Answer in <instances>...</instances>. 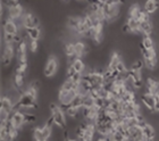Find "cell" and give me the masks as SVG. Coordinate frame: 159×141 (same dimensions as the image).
I'll list each match as a JSON object with an SVG mask.
<instances>
[{
	"instance_id": "18",
	"label": "cell",
	"mask_w": 159,
	"mask_h": 141,
	"mask_svg": "<svg viewBox=\"0 0 159 141\" xmlns=\"http://www.w3.org/2000/svg\"><path fill=\"white\" fill-rule=\"evenodd\" d=\"M0 109H3L6 110L7 113H11L15 110V102H13L10 97H6V96H2L1 98V101H0Z\"/></svg>"
},
{
	"instance_id": "2",
	"label": "cell",
	"mask_w": 159,
	"mask_h": 141,
	"mask_svg": "<svg viewBox=\"0 0 159 141\" xmlns=\"http://www.w3.org/2000/svg\"><path fill=\"white\" fill-rule=\"evenodd\" d=\"M50 112H51V118L53 120L55 125H57L60 129L66 128V116H65V112H64L61 107H59L56 104H50Z\"/></svg>"
},
{
	"instance_id": "4",
	"label": "cell",
	"mask_w": 159,
	"mask_h": 141,
	"mask_svg": "<svg viewBox=\"0 0 159 141\" xmlns=\"http://www.w3.org/2000/svg\"><path fill=\"white\" fill-rule=\"evenodd\" d=\"M79 95V90H70V91H67V90H64V89H59V92H58V99H59L60 106L63 108L66 109L68 106L72 105V102L76 96Z\"/></svg>"
},
{
	"instance_id": "45",
	"label": "cell",
	"mask_w": 159,
	"mask_h": 141,
	"mask_svg": "<svg viewBox=\"0 0 159 141\" xmlns=\"http://www.w3.org/2000/svg\"><path fill=\"white\" fill-rule=\"evenodd\" d=\"M47 141H48V140H47Z\"/></svg>"
},
{
	"instance_id": "32",
	"label": "cell",
	"mask_w": 159,
	"mask_h": 141,
	"mask_svg": "<svg viewBox=\"0 0 159 141\" xmlns=\"http://www.w3.org/2000/svg\"><path fill=\"white\" fill-rule=\"evenodd\" d=\"M141 47L146 48V49H155V42L153 40L151 39L150 35H146L142 39V43H141Z\"/></svg>"
},
{
	"instance_id": "44",
	"label": "cell",
	"mask_w": 159,
	"mask_h": 141,
	"mask_svg": "<svg viewBox=\"0 0 159 141\" xmlns=\"http://www.w3.org/2000/svg\"><path fill=\"white\" fill-rule=\"evenodd\" d=\"M81 1H86V2H91L92 0H81Z\"/></svg>"
},
{
	"instance_id": "34",
	"label": "cell",
	"mask_w": 159,
	"mask_h": 141,
	"mask_svg": "<svg viewBox=\"0 0 159 141\" xmlns=\"http://www.w3.org/2000/svg\"><path fill=\"white\" fill-rule=\"evenodd\" d=\"M110 137V141H126V137L123 134L122 132L117 131L115 129V131L109 135Z\"/></svg>"
},
{
	"instance_id": "8",
	"label": "cell",
	"mask_w": 159,
	"mask_h": 141,
	"mask_svg": "<svg viewBox=\"0 0 159 141\" xmlns=\"http://www.w3.org/2000/svg\"><path fill=\"white\" fill-rule=\"evenodd\" d=\"M15 51H16V48H14V45L5 43V47L2 49V55H1V60H2L3 66H8L11 63Z\"/></svg>"
},
{
	"instance_id": "43",
	"label": "cell",
	"mask_w": 159,
	"mask_h": 141,
	"mask_svg": "<svg viewBox=\"0 0 159 141\" xmlns=\"http://www.w3.org/2000/svg\"><path fill=\"white\" fill-rule=\"evenodd\" d=\"M64 141H79V140H77V139H72V138H68V137H66Z\"/></svg>"
},
{
	"instance_id": "6",
	"label": "cell",
	"mask_w": 159,
	"mask_h": 141,
	"mask_svg": "<svg viewBox=\"0 0 159 141\" xmlns=\"http://www.w3.org/2000/svg\"><path fill=\"white\" fill-rule=\"evenodd\" d=\"M125 79L132 83L135 89H141L143 85L142 76H141V71H135V69H129L125 74Z\"/></svg>"
},
{
	"instance_id": "37",
	"label": "cell",
	"mask_w": 159,
	"mask_h": 141,
	"mask_svg": "<svg viewBox=\"0 0 159 141\" xmlns=\"http://www.w3.org/2000/svg\"><path fill=\"white\" fill-rule=\"evenodd\" d=\"M1 3H2L5 7H7V8H10V7L18 5V3H20V0H2Z\"/></svg>"
},
{
	"instance_id": "30",
	"label": "cell",
	"mask_w": 159,
	"mask_h": 141,
	"mask_svg": "<svg viewBox=\"0 0 159 141\" xmlns=\"http://www.w3.org/2000/svg\"><path fill=\"white\" fill-rule=\"evenodd\" d=\"M81 110H82V108L74 107V106H68V107L65 109V113H66L70 118H76L80 113H81Z\"/></svg>"
},
{
	"instance_id": "13",
	"label": "cell",
	"mask_w": 159,
	"mask_h": 141,
	"mask_svg": "<svg viewBox=\"0 0 159 141\" xmlns=\"http://www.w3.org/2000/svg\"><path fill=\"white\" fill-rule=\"evenodd\" d=\"M16 55H17V64H27V55H26V43L22 41L16 45Z\"/></svg>"
},
{
	"instance_id": "40",
	"label": "cell",
	"mask_w": 159,
	"mask_h": 141,
	"mask_svg": "<svg viewBox=\"0 0 159 141\" xmlns=\"http://www.w3.org/2000/svg\"><path fill=\"white\" fill-rule=\"evenodd\" d=\"M14 140H15V137H14L11 133H9V132H8L3 138L0 139V141H14Z\"/></svg>"
},
{
	"instance_id": "15",
	"label": "cell",
	"mask_w": 159,
	"mask_h": 141,
	"mask_svg": "<svg viewBox=\"0 0 159 141\" xmlns=\"http://www.w3.org/2000/svg\"><path fill=\"white\" fill-rule=\"evenodd\" d=\"M141 101L147 109H149L150 112H156V98L153 95L150 93H143L141 96Z\"/></svg>"
},
{
	"instance_id": "12",
	"label": "cell",
	"mask_w": 159,
	"mask_h": 141,
	"mask_svg": "<svg viewBox=\"0 0 159 141\" xmlns=\"http://www.w3.org/2000/svg\"><path fill=\"white\" fill-rule=\"evenodd\" d=\"M22 24L25 29H31V27L39 26V18L34 16L32 13H25L22 16Z\"/></svg>"
},
{
	"instance_id": "7",
	"label": "cell",
	"mask_w": 159,
	"mask_h": 141,
	"mask_svg": "<svg viewBox=\"0 0 159 141\" xmlns=\"http://www.w3.org/2000/svg\"><path fill=\"white\" fill-rule=\"evenodd\" d=\"M57 71H58V59L55 56L49 57L46 66H44V69H43V74L47 78H52L57 73Z\"/></svg>"
},
{
	"instance_id": "17",
	"label": "cell",
	"mask_w": 159,
	"mask_h": 141,
	"mask_svg": "<svg viewBox=\"0 0 159 141\" xmlns=\"http://www.w3.org/2000/svg\"><path fill=\"white\" fill-rule=\"evenodd\" d=\"M24 12H23V7L20 3L16 5V6H13L8 8V18L9 20H13V21H16L18 18H22V16L24 15Z\"/></svg>"
},
{
	"instance_id": "36",
	"label": "cell",
	"mask_w": 159,
	"mask_h": 141,
	"mask_svg": "<svg viewBox=\"0 0 159 141\" xmlns=\"http://www.w3.org/2000/svg\"><path fill=\"white\" fill-rule=\"evenodd\" d=\"M143 66H144V62H143V60H141V59H136L135 62H133L132 66H131V69H135V71H141Z\"/></svg>"
},
{
	"instance_id": "25",
	"label": "cell",
	"mask_w": 159,
	"mask_h": 141,
	"mask_svg": "<svg viewBox=\"0 0 159 141\" xmlns=\"http://www.w3.org/2000/svg\"><path fill=\"white\" fill-rule=\"evenodd\" d=\"M25 31H26V34L30 40H35V41H38V40L40 39V36H41V31H40L39 26L31 27V29H25Z\"/></svg>"
},
{
	"instance_id": "3",
	"label": "cell",
	"mask_w": 159,
	"mask_h": 141,
	"mask_svg": "<svg viewBox=\"0 0 159 141\" xmlns=\"http://www.w3.org/2000/svg\"><path fill=\"white\" fill-rule=\"evenodd\" d=\"M82 80L86 81L91 87H92V90H98V89H101L105 84V78H103V74L100 72H90L86 73V74H83Z\"/></svg>"
},
{
	"instance_id": "42",
	"label": "cell",
	"mask_w": 159,
	"mask_h": 141,
	"mask_svg": "<svg viewBox=\"0 0 159 141\" xmlns=\"http://www.w3.org/2000/svg\"><path fill=\"white\" fill-rule=\"evenodd\" d=\"M155 98H156V112L159 113V93L155 96Z\"/></svg>"
},
{
	"instance_id": "29",
	"label": "cell",
	"mask_w": 159,
	"mask_h": 141,
	"mask_svg": "<svg viewBox=\"0 0 159 141\" xmlns=\"http://www.w3.org/2000/svg\"><path fill=\"white\" fill-rule=\"evenodd\" d=\"M72 66L76 69V72L82 73V74H83V72H84V69H85V64H84V62L82 60V58L74 59L73 63H72Z\"/></svg>"
},
{
	"instance_id": "39",
	"label": "cell",
	"mask_w": 159,
	"mask_h": 141,
	"mask_svg": "<svg viewBox=\"0 0 159 141\" xmlns=\"http://www.w3.org/2000/svg\"><path fill=\"white\" fill-rule=\"evenodd\" d=\"M123 0H106L105 5L107 6H118L119 3H122Z\"/></svg>"
},
{
	"instance_id": "11",
	"label": "cell",
	"mask_w": 159,
	"mask_h": 141,
	"mask_svg": "<svg viewBox=\"0 0 159 141\" xmlns=\"http://www.w3.org/2000/svg\"><path fill=\"white\" fill-rule=\"evenodd\" d=\"M102 12H103V16H105V21L111 22V21L116 20L117 17H118L119 7L118 6H107V5H103Z\"/></svg>"
},
{
	"instance_id": "16",
	"label": "cell",
	"mask_w": 159,
	"mask_h": 141,
	"mask_svg": "<svg viewBox=\"0 0 159 141\" xmlns=\"http://www.w3.org/2000/svg\"><path fill=\"white\" fill-rule=\"evenodd\" d=\"M2 32L3 34H10V35H17L18 29H17L16 22L13 20L7 18L2 24Z\"/></svg>"
},
{
	"instance_id": "26",
	"label": "cell",
	"mask_w": 159,
	"mask_h": 141,
	"mask_svg": "<svg viewBox=\"0 0 159 141\" xmlns=\"http://www.w3.org/2000/svg\"><path fill=\"white\" fill-rule=\"evenodd\" d=\"M81 21H82V17H80V16L68 17V20H67V26L75 31V30L77 29V26L80 25V23H81Z\"/></svg>"
},
{
	"instance_id": "33",
	"label": "cell",
	"mask_w": 159,
	"mask_h": 141,
	"mask_svg": "<svg viewBox=\"0 0 159 141\" xmlns=\"http://www.w3.org/2000/svg\"><path fill=\"white\" fill-rule=\"evenodd\" d=\"M65 54L68 58H76L75 57V48H74V43H66L65 45Z\"/></svg>"
},
{
	"instance_id": "41",
	"label": "cell",
	"mask_w": 159,
	"mask_h": 141,
	"mask_svg": "<svg viewBox=\"0 0 159 141\" xmlns=\"http://www.w3.org/2000/svg\"><path fill=\"white\" fill-rule=\"evenodd\" d=\"M96 141H110V137L109 135H106V137H103V135H99V138L97 139Z\"/></svg>"
},
{
	"instance_id": "28",
	"label": "cell",
	"mask_w": 159,
	"mask_h": 141,
	"mask_svg": "<svg viewBox=\"0 0 159 141\" xmlns=\"http://www.w3.org/2000/svg\"><path fill=\"white\" fill-rule=\"evenodd\" d=\"M141 13H142V10L140 9L139 5H132V6L129 7V17H131V18H138L139 20Z\"/></svg>"
},
{
	"instance_id": "23",
	"label": "cell",
	"mask_w": 159,
	"mask_h": 141,
	"mask_svg": "<svg viewBox=\"0 0 159 141\" xmlns=\"http://www.w3.org/2000/svg\"><path fill=\"white\" fill-rule=\"evenodd\" d=\"M122 63V59L117 53H114L113 56L110 57L109 64H108V67L107 68L110 69V71H117V66Z\"/></svg>"
},
{
	"instance_id": "19",
	"label": "cell",
	"mask_w": 159,
	"mask_h": 141,
	"mask_svg": "<svg viewBox=\"0 0 159 141\" xmlns=\"http://www.w3.org/2000/svg\"><path fill=\"white\" fill-rule=\"evenodd\" d=\"M142 133L144 137V141H155V137H156V132L155 129L151 124L146 123L142 126Z\"/></svg>"
},
{
	"instance_id": "22",
	"label": "cell",
	"mask_w": 159,
	"mask_h": 141,
	"mask_svg": "<svg viewBox=\"0 0 159 141\" xmlns=\"http://www.w3.org/2000/svg\"><path fill=\"white\" fill-rule=\"evenodd\" d=\"M74 48H75V57L76 58H82L84 54L86 53V46L83 41H76L74 43Z\"/></svg>"
},
{
	"instance_id": "1",
	"label": "cell",
	"mask_w": 159,
	"mask_h": 141,
	"mask_svg": "<svg viewBox=\"0 0 159 141\" xmlns=\"http://www.w3.org/2000/svg\"><path fill=\"white\" fill-rule=\"evenodd\" d=\"M38 98V85L35 82L29 87L18 98V101L15 102V110H20L23 108H37Z\"/></svg>"
},
{
	"instance_id": "35",
	"label": "cell",
	"mask_w": 159,
	"mask_h": 141,
	"mask_svg": "<svg viewBox=\"0 0 159 141\" xmlns=\"http://www.w3.org/2000/svg\"><path fill=\"white\" fill-rule=\"evenodd\" d=\"M143 62H144V66H146L147 68L150 69V71H153V69L156 68L157 66V58L156 59H143Z\"/></svg>"
},
{
	"instance_id": "38",
	"label": "cell",
	"mask_w": 159,
	"mask_h": 141,
	"mask_svg": "<svg viewBox=\"0 0 159 141\" xmlns=\"http://www.w3.org/2000/svg\"><path fill=\"white\" fill-rule=\"evenodd\" d=\"M38 47H39V43L35 40H31L30 41V50L32 53H35L38 50Z\"/></svg>"
},
{
	"instance_id": "24",
	"label": "cell",
	"mask_w": 159,
	"mask_h": 141,
	"mask_svg": "<svg viewBox=\"0 0 159 141\" xmlns=\"http://www.w3.org/2000/svg\"><path fill=\"white\" fill-rule=\"evenodd\" d=\"M158 8V1L157 0H147L144 2V12L148 14H153Z\"/></svg>"
},
{
	"instance_id": "5",
	"label": "cell",
	"mask_w": 159,
	"mask_h": 141,
	"mask_svg": "<svg viewBox=\"0 0 159 141\" xmlns=\"http://www.w3.org/2000/svg\"><path fill=\"white\" fill-rule=\"evenodd\" d=\"M52 134V126L44 124L43 126H38L33 130V138L35 141H47Z\"/></svg>"
},
{
	"instance_id": "20",
	"label": "cell",
	"mask_w": 159,
	"mask_h": 141,
	"mask_svg": "<svg viewBox=\"0 0 159 141\" xmlns=\"http://www.w3.org/2000/svg\"><path fill=\"white\" fill-rule=\"evenodd\" d=\"M147 93H150V95L156 96L157 93H159V82L157 80L152 79V78H149L147 80Z\"/></svg>"
},
{
	"instance_id": "14",
	"label": "cell",
	"mask_w": 159,
	"mask_h": 141,
	"mask_svg": "<svg viewBox=\"0 0 159 141\" xmlns=\"http://www.w3.org/2000/svg\"><path fill=\"white\" fill-rule=\"evenodd\" d=\"M123 32L126 33H135L140 32V21L138 18H127V22L123 26Z\"/></svg>"
},
{
	"instance_id": "9",
	"label": "cell",
	"mask_w": 159,
	"mask_h": 141,
	"mask_svg": "<svg viewBox=\"0 0 159 141\" xmlns=\"http://www.w3.org/2000/svg\"><path fill=\"white\" fill-rule=\"evenodd\" d=\"M100 110H101V109L94 105V106H92V107H83L81 113H82V115L84 116V118H85L86 121L94 122V123H96L97 118H98V116H99V114H100Z\"/></svg>"
},
{
	"instance_id": "31",
	"label": "cell",
	"mask_w": 159,
	"mask_h": 141,
	"mask_svg": "<svg viewBox=\"0 0 159 141\" xmlns=\"http://www.w3.org/2000/svg\"><path fill=\"white\" fill-rule=\"evenodd\" d=\"M122 101L129 102V104H132V102H136L135 93H134V91H133V90H127L125 95L123 96Z\"/></svg>"
},
{
	"instance_id": "10",
	"label": "cell",
	"mask_w": 159,
	"mask_h": 141,
	"mask_svg": "<svg viewBox=\"0 0 159 141\" xmlns=\"http://www.w3.org/2000/svg\"><path fill=\"white\" fill-rule=\"evenodd\" d=\"M9 122L15 129L20 130L22 126L25 124V114L20 110H14L10 115Z\"/></svg>"
},
{
	"instance_id": "27",
	"label": "cell",
	"mask_w": 159,
	"mask_h": 141,
	"mask_svg": "<svg viewBox=\"0 0 159 141\" xmlns=\"http://www.w3.org/2000/svg\"><path fill=\"white\" fill-rule=\"evenodd\" d=\"M141 53H142L143 59H156L157 58V53L155 49H146L141 47Z\"/></svg>"
},
{
	"instance_id": "21",
	"label": "cell",
	"mask_w": 159,
	"mask_h": 141,
	"mask_svg": "<svg viewBox=\"0 0 159 141\" xmlns=\"http://www.w3.org/2000/svg\"><path fill=\"white\" fill-rule=\"evenodd\" d=\"M153 31V26L151 21H141L140 22V32L143 33L144 35H150Z\"/></svg>"
}]
</instances>
